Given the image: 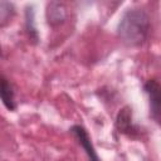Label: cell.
I'll return each mask as SVG.
<instances>
[{
	"label": "cell",
	"mask_w": 161,
	"mask_h": 161,
	"mask_svg": "<svg viewBox=\"0 0 161 161\" xmlns=\"http://www.w3.org/2000/svg\"><path fill=\"white\" fill-rule=\"evenodd\" d=\"M150 31V18L142 9H128L123 13L118 25L117 35L128 47H138L147 39Z\"/></svg>",
	"instance_id": "obj_1"
},
{
	"label": "cell",
	"mask_w": 161,
	"mask_h": 161,
	"mask_svg": "<svg viewBox=\"0 0 161 161\" xmlns=\"http://www.w3.org/2000/svg\"><path fill=\"white\" fill-rule=\"evenodd\" d=\"M143 91L148 97L150 114L151 117L161 125V79L151 78L145 82Z\"/></svg>",
	"instance_id": "obj_2"
},
{
	"label": "cell",
	"mask_w": 161,
	"mask_h": 161,
	"mask_svg": "<svg viewBox=\"0 0 161 161\" xmlns=\"http://www.w3.org/2000/svg\"><path fill=\"white\" fill-rule=\"evenodd\" d=\"M116 130L126 136H132L135 137L138 133V127L133 123L132 119V109L128 106H125L122 109H119L117 117H116V122H114Z\"/></svg>",
	"instance_id": "obj_3"
},
{
	"label": "cell",
	"mask_w": 161,
	"mask_h": 161,
	"mask_svg": "<svg viewBox=\"0 0 161 161\" xmlns=\"http://www.w3.org/2000/svg\"><path fill=\"white\" fill-rule=\"evenodd\" d=\"M69 131L77 138L78 143L82 146V148L84 150L86 155L88 156L89 161H101L98 153L96 152V148L93 147L92 140H91V137H89V135H88V132H87V130L84 127H82L79 125H74V126L70 127Z\"/></svg>",
	"instance_id": "obj_4"
},
{
	"label": "cell",
	"mask_w": 161,
	"mask_h": 161,
	"mask_svg": "<svg viewBox=\"0 0 161 161\" xmlns=\"http://www.w3.org/2000/svg\"><path fill=\"white\" fill-rule=\"evenodd\" d=\"M67 19V8L63 3L52 1L47 5V20L52 26H58Z\"/></svg>",
	"instance_id": "obj_5"
},
{
	"label": "cell",
	"mask_w": 161,
	"mask_h": 161,
	"mask_svg": "<svg viewBox=\"0 0 161 161\" xmlns=\"http://www.w3.org/2000/svg\"><path fill=\"white\" fill-rule=\"evenodd\" d=\"M0 96H1V101L4 106L9 111H14L16 108L15 93H14L13 86L4 75H1V80H0Z\"/></svg>",
	"instance_id": "obj_6"
},
{
	"label": "cell",
	"mask_w": 161,
	"mask_h": 161,
	"mask_svg": "<svg viewBox=\"0 0 161 161\" xmlns=\"http://www.w3.org/2000/svg\"><path fill=\"white\" fill-rule=\"evenodd\" d=\"M25 24H26V33H28L30 40L34 42V43H36L38 42V33H36V29L34 26V18H33V10H31V8H30V10H29V8L26 10V23Z\"/></svg>",
	"instance_id": "obj_7"
}]
</instances>
